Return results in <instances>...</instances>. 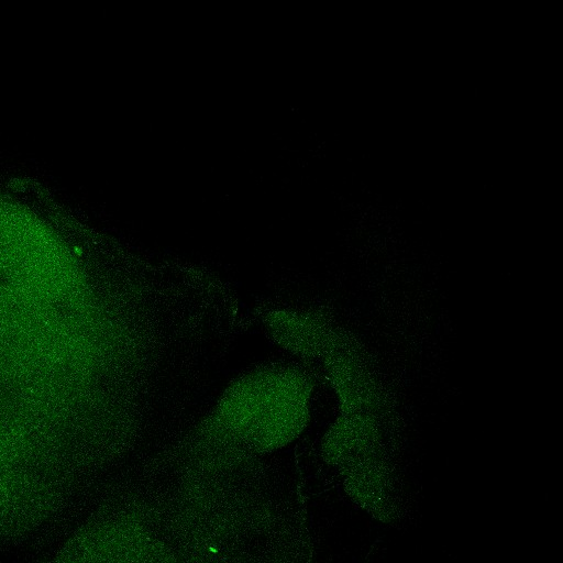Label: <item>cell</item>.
I'll return each instance as SVG.
<instances>
[{"label":"cell","mask_w":563,"mask_h":563,"mask_svg":"<svg viewBox=\"0 0 563 563\" xmlns=\"http://www.w3.org/2000/svg\"><path fill=\"white\" fill-rule=\"evenodd\" d=\"M377 415L340 413L322 441L324 460L343 468L379 452L380 426Z\"/></svg>","instance_id":"cell-2"},{"label":"cell","mask_w":563,"mask_h":563,"mask_svg":"<svg viewBox=\"0 0 563 563\" xmlns=\"http://www.w3.org/2000/svg\"><path fill=\"white\" fill-rule=\"evenodd\" d=\"M322 356L340 412L377 415L380 390L351 341L334 333Z\"/></svg>","instance_id":"cell-1"}]
</instances>
